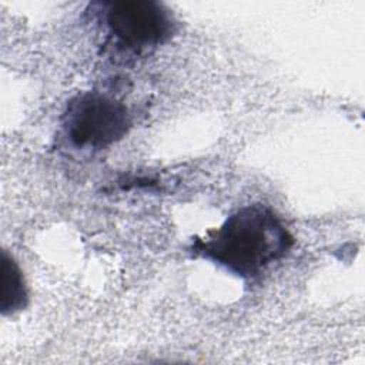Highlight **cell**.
<instances>
[{"label":"cell","mask_w":365,"mask_h":365,"mask_svg":"<svg viewBox=\"0 0 365 365\" xmlns=\"http://www.w3.org/2000/svg\"><path fill=\"white\" fill-rule=\"evenodd\" d=\"M292 245L294 237L271 208L250 204L197 238L191 250L238 277L254 278L285 257Z\"/></svg>","instance_id":"1"},{"label":"cell","mask_w":365,"mask_h":365,"mask_svg":"<svg viewBox=\"0 0 365 365\" xmlns=\"http://www.w3.org/2000/svg\"><path fill=\"white\" fill-rule=\"evenodd\" d=\"M131 124L127 107L98 91L70 100L63 115L66 137L76 148H106L121 140Z\"/></svg>","instance_id":"2"},{"label":"cell","mask_w":365,"mask_h":365,"mask_svg":"<svg viewBox=\"0 0 365 365\" xmlns=\"http://www.w3.org/2000/svg\"><path fill=\"white\" fill-rule=\"evenodd\" d=\"M104 21L118 46L141 51L167 41L174 33L171 13L151 0H121L106 4Z\"/></svg>","instance_id":"3"},{"label":"cell","mask_w":365,"mask_h":365,"mask_svg":"<svg viewBox=\"0 0 365 365\" xmlns=\"http://www.w3.org/2000/svg\"><path fill=\"white\" fill-rule=\"evenodd\" d=\"M27 304V289L17 264L6 252L1 259L0 309L3 314L16 312Z\"/></svg>","instance_id":"4"}]
</instances>
